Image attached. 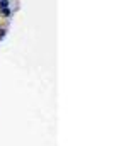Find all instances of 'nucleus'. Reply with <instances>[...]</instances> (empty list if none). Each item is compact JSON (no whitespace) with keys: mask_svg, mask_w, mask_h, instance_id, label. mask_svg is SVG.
I'll use <instances>...</instances> for the list:
<instances>
[{"mask_svg":"<svg viewBox=\"0 0 136 146\" xmlns=\"http://www.w3.org/2000/svg\"><path fill=\"white\" fill-rule=\"evenodd\" d=\"M5 7H10V0H0V9H5Z\"/></svg>","mask_w":136,"mask_h":146,"instance_id":"3","label":"nucleus"},{"mask_svg":"<svg viewBox=\"0 0 136 146\" xmlns=\"http://www.w3.org/2000/svg\"><path fill=\"white\" fill-rule=\"evenodd\" d=\"M0 17L5 19V21H10V19H12V9H10V7L0 9Z\"/></svg>","mask_w":136,"mask_h":146,"instance_id":"1","label":"nucleus"},{"mask_svg":"<svg viewBox=\"0 0 136 146\" xmlns=\"http://www.w3.org/2000/svg\"><path fill=\"white\" fill-rule=\"evenodd\" d=\"M7 33H9V29H7L5 26H3V27H0V42H2L3 39H5V36H7Z\"/></svg>","mask_w":136,"mask_h":146,"instance_id":"2","label":"nucleus"}]
</instances>
